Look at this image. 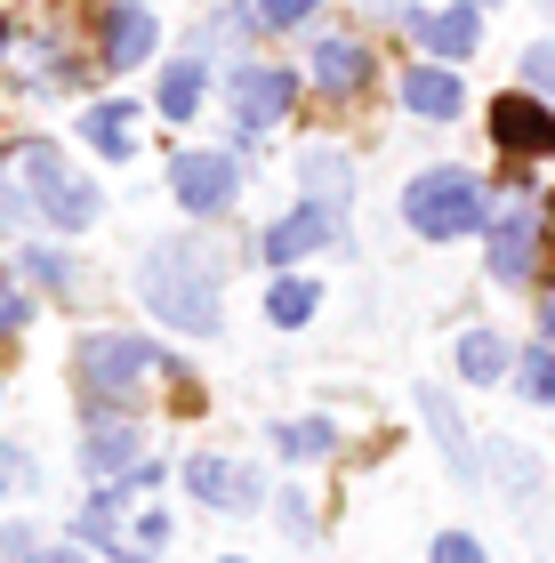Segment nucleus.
Returning <instances> with one entry per match:
<instances>
[{
	"label": "nucleus",
	"mask_w": 555,
	"mask_h": 563,
	"mask_svg": "<svg viewBox=\"0 0 555 563\" xmlns=\"http://www.w3.org/2000/svg\"><path fill=\"white\" fill-rule=\"evenodd\" d=\"M24 322H33V298H16L9 282H0V330H24Z\"/></svg>",
	"instance_id": "nucleus-29"
},
{
	"label": "nucleus",
	"mask_w": 555,
	"mask_h": 563,
	"mask_svg": "<svg viewBox=\"0 0 555 563\" xmlns=\"http://www.w3.org/2000/svg\"><path fill=\"white\" fill-rule=\"evenodd\" d=\"M322 242H338V210L298 201L290 218H274L266 234H258V258H266V266H290V258H307V250H322Z\"/></svg>",
	"instance_id": "nucleus-9"
},
{
	"label": "nucleus",
	"mask_w": 555,
	"mask_h": 563,
	"mask_svg": "<svg viewBox=\"0 0 555 563\" xmlns=\"http://www.w3.org/2000/svg\"><path fill=\"white\" fill-rule=\"evenodd\" d=\"M89 145L121 162V153L137 145V106H89Z\"/></svg>",
	"instance_id": "nucleus-20"
},
{
	"label": "nucleus",
	"mask_w": 555,
	"mask_h": 563,
	"mask_svg": "<svg viewBox=\"0 0 555 563\" xmlns=\"http://www.w3.org/2000/svg\"><path fill=\"white\" fill-rule=\"evenodd\" d=\"M419 419L435 427V443L451 451V467H459V475H475V443H467V419L451 411V395H443V387H419Z\"/></svg>",
	"instance_id": "nucleus-17"
},
{
	"label": "nucleus",
	"mask_w": 555,
	"mask_h": 563,
	"mask_svg": "<svg viewBox=\"0 0 555 563\" xmlns=\"http://www.w3.org/2000/svg\"><path fill=\"white\" fill-rule=\"evenodd\" d=\"M97 41H106L97 57H106L113 73H130V65H145V57H154V41H162V33H154V16H145V9H113Z\"/></svg>",
	"instance_id": "nucleus-16"
},
{
	"label": "nucleus",
	"mask_w": 555,
	"mask_h": 563,
	"mask_svg": "<svg viewBox=\"0 0 555 563\" xmlns=\"http://www.w3.org/2000/svg\"><path fill=\"white\" fill-rule=\"evenodd\" d=\"M16 177H24V194H33V210L57 218V234H89L97 210H106V201H97V186L65 162L57 145H24V153H16Z\"/></svg>",
	"instance_id": "nucleus-3"
},
{
	"label": "nucleus",
	"mask_w": 555,
	"mask_h": 563,
	"mask_svg": "<svg viewBox=\"0 0 555 563\" xmlns=\"http://www.w3.org/2000/svg\"><path fill=\"white\" fill-rule=\"evenodd\" d=\"M370 81H378V57H370V41H346V33L314 41V89H322V97H363Z\"/></svg>",
	"instance_id": "nucleus-10"
},
{
	"label": "nucleus",
	"mask_w": 555,
	"mask_h": 563,
	"mask_svg": "<svg viewBox=\"0 0 555 563\" xmlns=\"http://www.w3.org/2000/svg\"><path fill=\"white\" fill-rule=\"evenodd\" d=\"M24 563H89V555H81V548H33Z\"/></svg>",
	"instance_id": "nucleus-30"
},
{
	"label": "nucleus",
	"mask_w": 555,
	"mask_h": 563,
	"mask_svg": "<svg viewBox=\"0 0 555 563\" xmlns=\"http://www.w3.org/2000/svg\"><path fill=\"white\" fill-rule=\"evenodd\" d=\"M0 218H9V225H16V218H24V210H16V194H0Z\"/></svg>",
	"instance_id": "nucleus-32"
},
{
	"label": "nucleus",
	"mask_w": 555,
	"mask_h": 563,
	"mask_svg": "<svg viewBox=\"0 0 555 563\" xmlns=\"http://www.w3.org/2000/svg\"><path fill=\"white\" fill-rule=\"evenodd\" d=\"M402 218H411V234H426V242H459V234H484L491 201L467 169H419L411 186H402Z\"/></svg>",
	"instance_id": "nucleus-2"
},
{
	"label": "nucleus",
	"mask_w": 555,
	"mask_h": 563,
	"mask_svg": "<svg viewBox=\"0 0 555 563\" xmlns=\"http://www.w3.org/2000/svg\"><path fill=\"white\" fill-rule=\"evenodd\" d=\"M274 443H282L290 459H331L338 451V427L331 419H282V427H274Z\"/></svg>",
	"instance_id": "nucleus-21"
},
{
	"label": "nucleus",
	"mask_w": 555,
	"mask_h": 563,
	"mask_svg": "<svg viewBox=\"0 0 555 563\" xmlns=\"http://www.w3.org/2000/svg\"><path fill=\"white\" fill-rule=\"evenodd\" d=\"M314 282H298V274H282V282H274V290H266V314L274 322H282V330H298V322H314Z\"/></svg>",
	"instance_id": "nucleus-22"
},
{
	"label": "nucleus",
	"mask_w": 555,
	"mask_h": 563,
	"mask_svg": "<svg viewBox=\"0 0 555 563\" xmlns=\"http://www.w3.org/2000/svg\"><path fill=\"white\" fill-rule=\"evenodd\" d=\"M0 48H9V24H0Z\"/></svg>",
	"instance_id": "nucleus-34"
},
{
	"label": "nucleus",
	"mask_w": 555,
	"mask_h": 563,
	"mask_svg": "<svg viewBox=\"0 0 555 563\" xmlns=\"http://www.w3.org/2000/svg\"><path fill=\"white\" fill-rule=\"evenodd\" d=\"M169 194H178L193 218H218V210H234V194H242V169H234V153H178V162H169Z\"/></svg>",
	"instance_id": "nucleus-5"
},
{
	"label": "nucleus",
	"mask_w": 555,
	"mask_h": 563,
	"mask_svg": "<svg viewBox=\"0 0 555 563\" xmlns=\"http://www.w3.org/2000/svg\"><path fill=\"white\" fill-rule=\"evenodd\" d=\"M532 266H540V210H515L491 225V282H532Z\"/></svg>",
	"instance_id": "nucleus-11"
},
{
	"label": "nucleus",
	"mask_w": 555,
	"mask_h": 563,
	"mask_svg": "<svg viewBox=\"0 0 555 563\" xmlns=\"http://www.w3.org/2000/svg\"><path fill=\"white\" fill-rule=\"evenodd\" d=\"M24 274L48 282V290H73V282H81V266H73L65 250H24Z\"/></svg>",
	"instance_id": "nucleus-24"
},
{
	"label": "nucleus",
	"mask_w": 555,
	"mask_h": 563,
	"mask_svg": "<svg viewBox=\"0 0 555 563\" xmlns=\"http://www.w3.org/2000/svg\"><path fill=\"white\" fill-rule=\"evenodd\" d=\"M491 145L508 153V162H547L555 153V106H540V97H499L491 106Z\"/></svg>",
	"instance_id": "nucleus-7"
},
{
	"label": "nucleus",
	"mask_w": 555,
	"mask_h": 563,
	"mask_svg": "<svg viewBox=\"0 0 555 563\" xmlns=\"http://www.w3.org/2000/svg\"><path fill=\"white\" fill-rule=\"evenodd\" d=\"M201 97H210V65H201V57H178V65L162 73V113L169 121H193Z\"/></svg>",
	"instance_id": "nucleus-18"
},
{
	"label": "nucleus",
	"mask_w": 555,
	"mask_h": 563,
	"mask_svg": "<svg viewBox=\"0 0 555 563\" xmlns=\"http://www.w3.org/2000/svg\"><path fill=\"white\" fill-rule=\"evenodd\" d=\"M411 33L426 41V57H435V65H459V57L484 48V16H475V0H459V9H443V16H419Z\"/></svg>",
	"instance_id": "nucleus-12"
},
{
	"label": "nucleus",
	"mask_w": 555,
	"mask_h": 563,
	"mask_svg": "<svg viewBox=\"0 0 555 563\" xmlns=\"http://www.w3.org/2000/svg\"><path fill=\"white\" fill-rule=\"evenodd\" d=\"M515 387H523V402H547V411H555V346H532V354H523Z\"/></svg>",
	"instance_id": "nucleus-23"
},
{
	"label": "nucleus",
	"mask_w": 555,
	"mask_h": 563,
	"mask_svg": "<svg viewBox=\"0 0 555 563\" xmlns=\"http://www.w3.org/2000/svg\"><path fill=\"white\" fill-rule=\"evenodd\" d=\"M298 186H307V201H322V210H346L355 169H346L338 145H307V153H298Z\"/></svg>",
	"instance_id": "nucleus-15"
},
{
	"label": "nucleus",
	"mask_w": 555,
	"mask_h": 563,
	"mask_svg": "<svg viewBox=\"0 0 555 563\" xmlns=\"http://www.w3.org/2000/svg\"><path fill=\"white\" fill-rule=\"evenodd\" d=\"M459 378H475V387L508 378V339H499V330H467L459 339Z\"/></svg>",
	"instance_id": "nucleus-19"
},
{
	"label": "nucleus",
	"mask_w": 555,
	"mask_h": 563,
	"mask_svg": "<svg viewBox=\"0 0 555 563\" xmlns=\"http://www.w3.org/2000/svg\"><path fill=\"white\" fill-rule=\"evenodd\" d=\"M218 563H249V555H218Z\"/></svg>",
	"instance_id": "nucleus-33"
},
{
	"label": "nucleus",
	"mask_w": 555,
	"mask_h": 563,
	"mask_svg": "<svg viewBox=\"0 0 555 563\" xmlns=\"http://www.w3.org/2000/svg\"><path fill=\"white\" fill-rule=\"evenodd\" d=\"M426 563H491V555H484V548H475V540H467V531H443V540H435V548H426Z\"/></svg>",
	"instance_id": "nucleus-28"
},
{
	"label": "nucleus",
	"mask_w": 555,
	"mask_h": 563,
	"mask_svg": "<svg viewBox=\"0 0 555 563\" xmlns=\"http://www.w3.org/2000/svg\"><path fill=\"white\" fill-rule=\"evenodd\" d=\"M145 306L186 330V339H210L218 330V250L210 242H162L145 258Z\"/></svg>",
	"instance_id": "nucleus-1"
},
{
	"label": "nucleus",
	"mask_w": 555,
	"mask_h": 563,
	"mask_svg": "<svg viewBox=\"0 0 555 563\" xmlns=\"http://www.w3.org/2000/svg\"><path fill=\"white\" fill-rule=\"evenodd\" d=\"M402 106H411L419 121H451L467 106V89H459L451 65H411V73H402Z\"/></svg>",
	"instance_id": "nucleus-14"
},
{
	"label": "nucleus",
	"mask_w": 555,
	"mask_h": 563,
	"mask_svg": "<svg viewBox=\"0 0 555 563\" xmlns=\"http://www.w3.org/2000/svg\"><path fill=\"white\" fill-rule=\"evenodd\" d=\"M186 492H193L201 507H218V516H242V507H258V499H266V475H258V467H242V459L193 451V459H186Z\"/></svg>",
	"instance_id": "nucleus-6"
},
{
	"label": "nucleus",
	"mask_w": 555,
	"mask_h": 563,
	"mask_svg": "<svg viewBox=\"0 0 555 563\" xmlns=\"http://www.w3.org/2000/svg\"><path fill=\"white\" fill-rule=\"evenodd\" d=\"M154 371H169V354L154 339H130V330H97V339H81V387L97 402H137V387Z\"/></svg>",
	"instance_id": "nucleus-4"
},
{
	"label": "nucleus",
	"mask_w": 555,
	"mask_h": 563,
	"mask_svg": "<svg viewBox=\"0 0 555 563\" xmlns=\"http://www.w3.org/2000/svg\"><path fill=\"white\" fill-rule=\"evenodd\" d=\"M523 81H532L540 97H555V41H532V48H523Z\"/></svg>",
	"instance_id": "nucleus-27"
},
{
	"label": "nucleus",
	"mask_w": 555,
	"mask_h": 563,
	"mask_svg": "<svg viewBox=\"0 0 555 563\" xmlns=\"http://www.w3.org/2000/svg\"><path fill=\"white\" fill-rule=\"evenodd\" d=\"M137 443H145V434L121 419V411H97L89 434H81V459H89V475H106V483H113L121 467H137Z\"/></svg>",
	"instance_id": "nucleus-13"
},
{
	"label": "nucleus",
	"mask_w": 555,
	"mask_h": 563,
	"mask_svg": "<svg viewBox=\"0 0 555 563\" xmlns=\"http://www.w3.org/2000/svg\"><path fill=\"white\" fill-rule=\"evenodd\" d=\"M290 97H298L290 73H274V65H242V73H234V137L249 145L258 130H274V121L290 113Z\"/></svg>",
	"instance_id": "nucleus-8"
},
{
	"label": "nucleus",
	"mask_w": 555,
	"mask_h": 563,
	"mask_svg": "<svg viewBox=\"0 0 555 563\" xmlns=\"http://www.w3.org/2000/svg\"><path fill=\"white\" fill-rule=\"evenodd\" d=\"M249 9H258V24H274V33H290V24H307L322 0H249Z\"/></svg>",
	"instance_id": "nucleus-26"
},
{
	"label": "nucleus",
	"mask_w": 555,
	"mask_h": 563,
	"mask_svg": "<svg viewBox=\"0 0 555 563\" xmlns=\"http://www.w3.org/2000/svg\"><path fill=\"white\" fill-rule=\"evenodd\" d=\"M540 330H547V346H555V290L540 298Z\"/></svg>",
	"instance_id": "nucleus-31"
},
{
	"label": "nucleus",
	"mask_w": 555,
	"mask_h": 563,
	"mask_svg": "<svg viewBox=\"0 0 555 563\" xmlns=\"http://www.w3.org/2000/svg\"><path fill=\"white\" fill-rule=\"evenodd\" d=\"M33 483H41V475H33V459H24L16 443H0V499H24Z\"/></svg>",
	"instance_id": "nucleus-25"
}]
</instances>
